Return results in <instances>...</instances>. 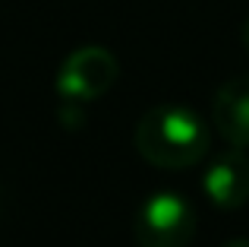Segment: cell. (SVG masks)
<instances>
[{
    "instance_id": "obj_1",
    "label": "cell",
    "mask_w": 249,
    "mask_h": 247,
    "mask_svg": "<svg viewBox=\"0 0 249 247\" xmlns=\"http://www.w3.org/2000/svg\"><path fill=\"white\" fill-rule=\"evenodd\" d=\"M136 152L155 168H193L212 146V130L186 105H155L136 124Z\"/></svg>"
},
{
    "instance_id": "obj_3",
    "label": "cell",
    "mask_w": 249,
    "mask_h": 247,
    "mask_svg": "<svg viewBox=\"0 0 249 247\" xmlns=\"http://www.w3.org/2000/svg\"><path fill=\"white\" fill-rule=\"evenodd\" d=\"M117 76H120V61L114 57V51L101 44H85L63 57L54 76V92L60 102L89 105L114 89Z\"/></svg>"
},
{
    "instance_id": "obj_5",
    "label": "cell",
    "mask_w": 249,
    "mask_h": 247,
    "mask_svg": "<svg viewBox=\"0 0 249 247\" xmlns=\"http://www.w3.org/2000/svg\"><path fill=\"white\" fill-rule=\"evenodd\" d=\"M212 121L221 140L237 149H249V73L227 80L214 92Z\"/></svg>"
},
{
    "instance_id": "obj_2",
    "label": "cell",
    "mask_w": 249,
    "mask_h": 247,
    "mask_svg": "<svg viewBox=\"0 0 249 247\" xmlns=\"http://www.w3.org/2000/svg\"><path fill=\"white\" fill-rule=\"evenodd\" d=\"M199 228L196 206L177 190H155L136 209V247H189Z\"/></svg>"
},
{
    "instance_id": "obj_6",
    "label": "cell",
    "mask_w": 249,
    "mask_h": 247,
    "mask_svg": "<svg viewBox=\"0 0 249 247\" xmlns=\"http://www.w3.org/2000/svg\"><path fill=\"white\" fill-rule=\"evenodd\" d=\"M240 41H243V51L249 54V16L243 19V29H240Z\"/></svg>"
},
{
    "instance_id": "obj_7",
    "label": "cell",
    "mask_w": 249,
    "mask_h": 247,
    "mask_svg": "<svg viewBox=\"0 0 249 247\" xmlns=\"http://www.w3.org/2000/svg\"><path fill=\"white\" fill-rule=\"evenodd\" d=\"M221 247H249V238H233V241H227Z\"/></svg>"
},
{
    "instance_id": "obj_4",
    "label": "cell",
    "mask_w": 249,
    "mask_h": 247,
    "mask_svg": "<svg viewBox=\"0 0 249 247\" xmlns=\"http://www.w3.org/2000/svg\"><path fill=\"white\" fill-rule=\"evenodd\" d=\"M202 190L214 209H240L249 200V155L246 149L231 146L214 155L202 171Z\"/></svg>"
}]
</instances>
